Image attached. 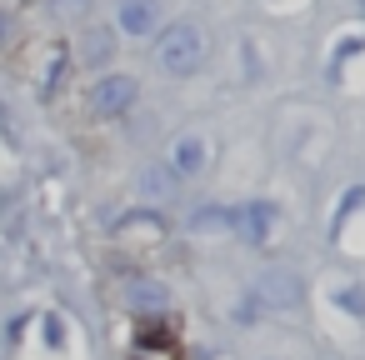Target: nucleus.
I'll return each instance as SVG.
<instances>
[{
  "label": "nucleus",
  "instance_id": "obj_1",
  "mask_svg": "<svg viewBox=\"0 0 365 360\" xmlns=\"http://www.w3.org/2000/svg\"><path fill=\"white\" fill-rule=\"evenodd\" d=\"M200 61H205V36H200V26L175 21V26L160 31V41H155V66H160V71H170V76H190Z\"/></svg>",
  "mask_w": 365,
  "mask_h": 360
},
{
  "label": "nucleus",
  "instance_id": "obj_2",
  "mask_svg": "<svg viewBox=\"0 0 365 360\" xmlns=\"http://www.w3.org/2000/svg\"><path fill=\"white\" fill-rule=\"evenodd\" d=\"M135 96H140V81L135 76H101L96 86H91V115L96 120H115V115H125L130 106H135Z\"/></svg>",
  "mask_w": 365,
  "mask_h": 360
},
{
  "label": "nucleus",
  "instance_id": "obj_3",
  "mask_svg": "<svg viewBox=\"0 0 365 360\" xmlns=\"http://www.w3.org/2000/svg\"><path fill=\"white\" fill-rule=\"evenodd\" d=\"M225 225L235 230V240H245V245H270L275 240V225H280V215H275V205H265V200H250V205H235V210H225Z\"/></svg>",
  "mask_w": 365,
  "mask_h": 360
},
{
  "label": "nucleus",
  "instance_id": "obj_4",
  "mask_svg": "<svg viewBox=\"0 0 365 360\" xmlns=\"http://www.w3.org/2000/svg\"><path fill=\"white\" fill-rule=\"evenodd\" d=\"M250 305L255 310H290V305H300V275L295 270H265L250 285Z\"/></svg>",
  "mask_w": 365,
  "mask_h": 360
},
{
  "label": "nucleus",
  "instance_id": "obj_5",
  "mask_svg": "<svg viewBox=\"0 0 365 360\" xmlns=\"http://www.w3.org/2000/svg\"><path fill=\"white\" fill-rule=\"evenodd\" d=\"M120 31L125 36H155V26H160V6L155 0H120Z\"/></svg>",
  "mask_w": 365,
  "mask_h": 360
},
{
  "label": "nucleus",
  "instance_id": "obj_6",
  "mask_svg": "<svg viewBox=\"0 0 365 360\" xmlns=\"http://www.w3.org/2000/svg\"><path fill=\"white\" fill-rule=\"evenodd\" d=\"M175 175H200V165H205V140L200 135H185V140H175V150H170V160H165Z\"/></svg>",
  "mask_w": 365,
  "mask_h": 360
},
{
  "label": "nucleus",
  "instance_id": "obj_7",
  "mask_svg": "<svg viewBox=\"0 0 365 360\" xmlns=\"http://www.w3.org/2000/svg\"><path fill=\"white\" fill-rule=\"evenodd\" d=\"M125 295H130V305H135V310H165V305H170V295H165L155 280H130V290H125Z\"/></svg>",
  "mask_w": 365,
  "mask_h": 360
},
{
  "label": "nucleus",
  "instance_id": "obj_8",
  "mask_svg": "<svg viewBox=\"0 0 365 360\" xmlns=\"http://www.w3.org/2000/svg\"><path fill=\"white\" fill-rule=\"evenodd\" d=\"M106 56H110V36L106 31H91L86 36V61H106Z\"/></svg>",
  "mask_w": 365,
  "mask_h": 360
},
{
  "label": "nucleus",
  "instance_id": "obj_9",
  "mask_svg": "<svg viewBox=\"0 0 365 360\" xmlns=\"http://www.w3.org/2000/svg\"><path fill=\"white\" fill-rule=\"evenodd\" d=\"M6 36H11V21H6V16H0V46H6Z\"/></svg>",
  "mask_w": 365,
  "mask_h": 360
},
{
  "label": "nucleus",
  "instance_id": "obj_10",
  "mask_svg": "<svg viewBox=\"0 0 365 360\" xmlns=\"http://www.w3.org/2000/svg\"><path fill=\"white\" fill-rule=\"evenodd\" d=\"M360 6H365V0H360Z\"/></svg>",
  "mask_w": 365,
  "mask_h": 360
}]
</instances>
